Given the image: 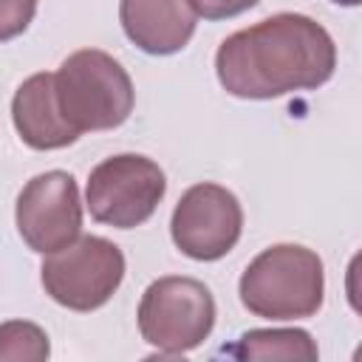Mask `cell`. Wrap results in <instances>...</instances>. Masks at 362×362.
Segmentation results:
<instances>
[{"label":"cell","instance_id":"cell-1","mask_svg":"<svg viewBox=\"0 0 362 362\" xmlns=\"http://www.w3.org/2000/svg\"><path fill=\"white\" fill-rule=\"evenodd\" d=\"M337 45L311 17L280 11L229 34L215 54V74L238 99H277L314 90L334 76Z\"/></svg>","mask_w":362,"mask_h":362},{"label":"cell","instance_id":"cell-2","mask_svg":"<svg viewBox=\"0 0 362 362\" xmlns=\"http://www.w3.org/2000/svg\"><path fill=\"white\" fill-rule=\"evenodd\" d=\"M240 303L263 320H305L322 308L325 269L314 249L274 243L263 249L240 274Z\"/></svg>","mask_w":362,"mask_h":362},{"label":"cell","instance_id":"cell-3","mask_svg":"<svg viewBox=\"0 0 362 362\" xmlns=\"http://www.w3.org/2000/svg\"><path fill=\"white\" fill-rule=\"evenodd\" d=\"M54 93L62 119L79 136L124 124L136 102L130 74L99 48L74 51L54 74Z\"/></svg>","mask_w":362,"mask_h":362},{"label":"cell","instance_id":"cell-4","mask_svg":"<svg viewBox=\"0 0 362 362\" xmlns=\"http://www.w3.org/2000/svg\"><path fill=\"white\" fill-rule=\"evenodd\" d=\"M139 331L158 354L178 356L198 348L215 328V297L195 277H158L139 303Z\"/></svg>","mask_w":362,"mask_h":362},{"label":"cell","instance_id":"cell-5","mask_svg":"<svg viewBox=\"0 0 362 362\" xmlns=\"http://www.w3.org/2000/svg\"><path fill=\"white\" fill-rule=\"evenodd\" d=\"M45 294L71 311L102 308L124 280L122 249L99 235H79L40 266Z\"/></svg>","mask_w":362,"mask_h":362},{"label":"cell","instance_id":"cell-6","mask_svg":"<svg viewBox=\"0 0 362 362\" xmlns=\"http://www.w3.org/2000/svg\"><path fill=\"white\" fill-rule=\"evenodd\" d=\"M164 192L167 178L153 158L139 153H119L90 170L85 204L93 221L116 229H133L158 209Z\"/></svg>","mask_w":362,"mask_h":362},{"label":"cell","instance_id":"cell-7","mask_svg":"<svg viewBox=\"0 0 362 362\" xmlns=\"http://www.w3.org/2000/svg\"><path fill=\"white\" fill-rule=\"evenodd\" d=\"M243 232V209L232 189L201 181L189 187L170 218V235L181 255L192 260H221Z\"/></svg>","mask_w":362,"mask_h":362},{"label":"cell","instance_id":"cell-8","mask_svg":"<svg viewBox=\"0 0 362 362\" xmlns=\"http://www.w3.org/2000/svg\"><path fill=\"white\" fill-rule=\"evenodd\" d=\"M14 223L31 252L51 255L82 232V201L76 178L65 170H48L25 181L17 195Z\"/></svg>","mask_w":362,"mask_h":362},{"label":"cell","instance_id":"cell-9","mask_svg":"<svg viewBox=\"0 0 362 362\" xmlns=\"http://www.w3.org/2000/svg\"><path fill=\"white\" fill-rule=\"evenodd\" d=\"M119 23L136 48L170 57L192 40L198 17L187 0H122Z\"/></svg>","mask_w":362,"mask_h":362},{"label":"cell","instance_id":"cell-10","mask_svg":"<svg viewBox=\"0 0 362 362\" xmlns=\"http://www.w3.org/2000/svg\"><path fill=\"white\" fill-rule=\"evenodd\" d=\"M11 122L20 139L31 150H62L79 139V133L59 113L54 93V74L48 71L28 76L14 90Z\"/></svg>","mask_w":362,"mask_h":362},{"label":"cell","instance_id":"cell-11","mask_svg":"<svg viewBox=\"0 0 362 362\" xmlns=\"http://www.w3.org/2000/svg\"><path fill=\"white\" fill-rule=\"evenodd\" d=\"M235 359H317V342L303 328H255L246 331L232 348Z\"/></svg>","mask_w":362,"mask_h":362},{"label":"cell","instance_id":"cell-12","mask_svg":"<svg viewBox=\"0 0 362 362\" xmlns=\"http://www.w3.org/2000/svg\"><path fill=\"white\" fill-rule=\"evenodd\" d=\"M48 334L28 320H8L0 325V359H48Z\"/></svg>","mask_w":362,"mask_h":362},{"label":"cell","instance_id":"cell-13","mask_svg":"<svg viewBox=\"0 0 362 362\" xmlns=\"http://www.w3.org/2000/svg\"><path fill=\"white\" fill-rule=\"evenodd\" d=\"M37 14V0H0V42L20 37Z\"/></svg>","mask_w":362,"mask_h":362},{"label":"cell","instance_id":"cell-14","mask_svg":"<svg viewBox=\"0 0 362 362\" xmlns=\"http://www.w3.org/2000/svg\"><path fill=\"white\" fill-rule=\"evenodd\" d=\"M187 3L195 11V17H204V20L238 17V14H243V11L257 6V0H187Z\"/></svg>","mask_w":362,"mask_h":362},{"label":"cell","instance_id":"cell-15","mask_svg":"<svg viewBox=\"0 0 362 362\" xmlns=\"http://www.w3.org/2000/svg\"><path fill=\"white\" fill-rule=\"evenodd\" d=\"M331 3H337V6H359L362 0H331Z\"/></svg>","mask_w":362,"mask_h":362}]
</instances>
